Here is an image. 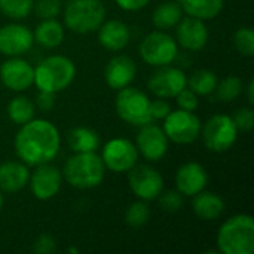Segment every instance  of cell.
<instances>
[{"label": "cell", "instance_id": "1", "mask_svg": "<svg viewBox=\"0 0 254 254\" xmlns=\"http://www.w3.org/2000/svg\"><path fill=\"white\" fill-rule=\"evenodd\" d=\"M18 158L30 167L51 162L60 152L61 137L57 127L46 119H31L21 125L15 137Z\"/></svg>", "mask_w": 254, "mask_h": 254}, {"label": "cell", "instance_id": "2", "mask_svg": "<svg viewBox=\"0 0 254 254\" xmlns=\"http://www.w3.org/2000/svg\"><path fill=\"white\" fill-rule=\"evenodd\" d=\"M61 173L70 186L76 189H92L103 183L106 167L101 156L95 152H85L70 156Z\"/></svg>", "mask_w": 254, "mask_h": 254}, {"label": "cell", "instance_id": "3", "mask_svg": "<svg viewBox=\"0 0 254 254\" xmlns=\"http://www.w3.org/2000/svg\"><path fill=\"white\" fill-rule=\"evenodd\" d=\"M217 246L223 254H252L254 252V220L250 214L228 219L219 234Z\"/></svg>", "mask_w": 254, "mask_h": 254}, {"label": "cell", "instance_id": "4", "mask_svg": "<svg viewBox=\"0 0 254 254\" xmlns=\"http://www.w3.org/2000/svg\"><path fill=\"white\" fill-rule=\"evenodd\" d=\"M76 76L73 61L64 55H52L34 68V83L39 91L57 94L68 88Z\"/></svg>", "mask_w": 254, "mask_h": 254}, {"label": "cell", "instance_id": "5", "mask_svg": "<svg viewBox=\"0 0 254 254\" xmlns=\"http://www.w3.org/2000/svg\"><path fill=\"white\" fill-rule=\"evenodd\" d=\"M104 18L106 7L101 0H70L64 12L67 28L79 34L98 30Z\"/></svg>", "mask_w": 254, "mask_h": 254}, {"label": "cell", "instance_id": "6", "mask_svg": "<svg viewBox=\"0 0 254 254\" xmlns=\"http://www.w3.org/2000/svg\"><path fill=\"white\" fill-rule=\"evenodd\" d=\"M152 100L140 89L125 86L119 89L116 95V113L119 118L134 127H143L146 124L153 122L150 113Z\"/></svg>", "mask_w": 254, "mask_h": 254}, {"label": "cell", "instance_id": "7", "mask_svg": "<svg viewBox=\"0 0 254 254\" xmlns=\"http://www.w3.org/2000/svg\"><path fill=\"white\" fill-rule=\"evenodd\" d=\"M202 141L205 147L214 153H223L229 150L238 137V128L228 115H214L210 118L205 125L201 127Z\"/></svg>", "mask_w": 254, "mask_h": 254}, {"label": "cell", "instance_id": "8", "mask_svg": "<svg viewBox=\"0 0 254 254\" xmlns=\"http://www.w3.org/2000/svg\"><path fill=\"white\" fill-rule=\"evenodd\" d=\"M179 54L177 42L167 33L158 30L149 33L140 43V57L153 67L171 64Z\"/></svg>", "mask_w": 254, "mask_h": 254}, {"label": "cell", "instance_id": "9", "mask_svg": "<svg viewBox=\"0 0 254 254\" xmlns=\"http://www.w3.org/2000/svg\"><path fill=\"white\" fill-rule=\"evenodd\" d=\"M201 121L193 112L183 109L171 110L170 115L164 119V132L173 143L177 144H190L201 134Z\"/></svg>", "mask_w": 254, "mask_h": 254}, {"label": "cell", "instance_id": "10", "mask_svg": "<svg viewBox=\"0 0 254 254\" xmlns=\"http://www.w3.org/2000/svg\"><path fill=\"white\" fill-rule=\"evenodd\" d=\"M101 159L106 168L113 173H128L138 161L137 146L127 138H112L101 152Z\"/></svg>", "mask_w": 254, "mask_h": 254}, {"label": "cell", "instance_id": "11", "mask_svg": "<svg viewBox=\"0 0 254 254\" xmlns=\"http://www.w3.org/2000/svg\"><path fill=\"white\" fill-rule=\"evenodd\" d=\"M128 173L129 188L141 201H153L164 190V179L153 167L135 164Z\"/></svg>", "mask_w": 254, "mask_h": 254}, {"label": "cell", "instance_id": "12", "mask_svg": "<svg viewBox=\"0 0 254 254\" xmlns=\"http://www.w3.org/2000/svg\"><path fill=\"white\" fill-rule=\"evenodd\" d=\"M186 74L177 67L162 65L150 76L147 86L158 98H176V95L186 88Z\"/></svg>", "mask_w": 254, "mask_h": 254}, {"label": "cell", "instance_id": "13", "mask_svg": "<svg viewBox=\"0 0 254 254\" xmlns=\"http://www.w3.org/2000/svg\"><path fill=\"white\" fill-rule=\"evenodd\" d=\"M28 182L34 198L39 201H48L60 192L63 185V173L55 165H51V162L42 164L36 167Z\"/></svg>", "mask_w": 254, "mask_h": 254}, {"label": "cell", "instance_id": "14", "mask_svg": "<svg viewBox=\"0 0 254 254\" xmlns=\"http://www.w3.org/2000/svg\"><path fill=\"white\" fill-rule=\"evenodd\" d=\"M0 79L10 91L22 92L34 83V68L25 60L10 57L0 65Z\"/></svg>", "mask_w": 254, "mask_h": 254}, {"label": "cell", "instance_id": "15", "mask_svg": "<svg viewBox=\"0 0 254 254\" xmlns=\"http://www.w3.org/2000/svg\"><path fill=\"white\" fill-rule=\"evenodd\" d=\"M140 132L137 135V150L152 162L161 161L168 152V137L164 129L155 125L153 122L140 127Z\"/></svg>", "mask_w": 254, "mask_h": 254}, {"label": "cell", "instance_id": "16", "mask_svg": "<svg viewBox=\"0 0 254 254\" xmlns=\"http://www.w3.org/2000/svg\"><path fill=\"white\" fill-rule=\"evenodd\" d=\"M33 33L22 24H7L0 27V54L19 57L33 46Z\"/></svg>", "mask_w": 254, "mask_h": 254}, {"label": "cell", "instance_id": "17", "mask_svg": "<svg viewBox=\"0 0 254 254\" xmlns=\"http://www.w3.org/2000/svg\"><path fill=\"white\" fill-rule=\"evenodd\" d=\"M176 36L177 45L192 52L204 49L208 42V30L204 21L189 15L186 18L182 16V19L176 25Z\"/></svg>", "mask_w": 254, "mask_h": 254}, {"label": "cell", "instance_id": "18", "mask_svg": "<svg viewBox=\"0 0 254 254\" xmlns=\"http://www.w3.org/2000/svg\"><path fill=\"white\" fill-rule=\"evenodd\" d=\"M208 183V174L205 168L198 162H186L183 164L176 174L177 190L183 196H195L202 192Z\"/></svg>", "mask_w": 254, "mask_h": 254}, {"label": "cell", "instance_id": "19", "mask_svg": "<svg viewBox=\"0 0 254 254\" xmlns=\"http://www.w3.org/2000/svg\"><path fill=\"white\" fill-rule=\"evenodd\" d=\"M137 74V64L127 55H116L113 57L104 70L106 83L112 89H122L129 86V83L135 79Z\"/></svg>", "mask_w": 254, "mask_h": 254}, {"label": "cell", "instance_id": "20", "mask_svg": "<svg viewBox=\"0 0 254 254\" xmlns=\"http://www.w3.org/2000/svg\"><path fill=\"white\" fill-rule=\"evenodd\" d=\"M131 39V31L128 25L122 21L112 19L103 22L98 27V40L103 48L112 52L122 51Z\"/></svg>", "mask_w": 254, "mask_h": 254}, {"label": "cell", "instance_id": "21", "mask_svg": "<svg viewBox=\"0 0 254 254\" xmlns=\"http://www.w3.org/2000/svg\"><path fill=\"white\" fill-rule=\"evenodd\" d=\"M30 173L24 162L9 161L0 165V190L13 193L28 185Z\"/></svg>", "mask_w": 254, "mask_h": 254}, {"label": "cell", "instance_id": "22", "mask_svg": "<svg viewBox=\"0 0 254 254\" xmlns=\"http://www.w3.org/2000/svg\"><path fill=\"white\" fill-rule=\"evenodd\" d=\"M193 213L205 222H213L222 216L225 211V201L214 192H199L193 196L192 201Z\"/></svg>", "mask_w": 254, "mask_h": 254}, {"label": "cell", "instance_id": "23", "mask_svg": "<svg viewBox=\"0 0 254 254\" xmlns=\"http://www.w3.org/2000/svg\"><path fill=\"white\" fill-rule=\"evenodd\" d=\"M33 39L43 48L52 49L63 43L64 28L55 18L42 19V22L36 27V30L33 33Z\"/></svg>", "mask_w": 254, "mask_h": 254}, {"label": "cell", "instance_id": "24", "mask_svg": "<svg viewBox=\"0 0 254 254\" xmlns=\"http://www.w3.org/2000/svg\"><path fill=\"white\" fill-rule=\"evenodd\" d=\"M179 4L189 16L210 21L222 12L225 0H180Z\"/></svg>", "mask_w": 254, "mask_h": 254}, {"label": "cell", "instance_id": "25", "mask_svg": "<svg viewBox=\"0 0 254 254\" xmlns=\"http://www.w3.org/2000/svg\"><path fill=\"white\" fill-rule=\"evenodd\" d=\"M183 16V9L179 3L170 0L161 3L152 15L153 25L159 30H168L179 24V21Z\"/></svg>", "mask_w": 254, "mask_h": 254}, {"label": "cell", "instance_id": "26", "mask_svg": "<svg viewBox=\"0 0 254 254\" xmlns=\"http://www.w3.org/2000/svg\"><path fill=\"white\" fill-rule=\"evenodd\" d=\"M68 146L74 153L95 152L100 146V137L86 127H77L68 132Z\"/></svg>", "mask_w": 254, "mask_h": 254}, {"label": "cell", "instance_id": "27", "mask_svg": "<svg viewBox=\"0 0 254 254\" xmlns=\"http://www.w3.org/2000/svg\"><path fill=\"white\" fill-rule=\"evenodd\" d=\"M219 82V77L214 71L201 68L193 71L186 79V86L192 89L196 95H211L216 89V85Z\"/></svg>", "mask_w": 254, "mask_h": 254}, {"label": "cell", "instance_id": "28", "mask_svg": "<svg viewBox=\"0 0 254 254\" xmlns=\"http://www.w3.org/2000/svg\"><path fill=\"white\" fill-rule=\"evenodd\" d=\"M34 113H36L34 103L24 95H18L12 98L7 106V116L16 125H24L28 121L34 119Z\"/></svg>", "mask_w": 254, "mask_h": 254}, {"label": "cell", "instance_id": "29", "mask_svg": "<svg viewBox=\"0 0 254 254\" xmlns=\"http://www.w3.org/2000/svg\"><path fill=\"white\" fill-rule=\"evenodd\" d=\"M244 91V83L238 76H226L220 82H217L214 89V98L220 103H231L235 101Z\"/></svg>", "mask_w": 254, "mask_h": 254}, {"label": "cell", "instance_id": "30", "mask_svg": "<svg viewBox=\"0 0 254 254\" xmlns=\"http://www.w3.org/2000/svg\"><path fill=\"white\" fill-rule=\"evenodd\" d=\"M34 0H0V10L10 19H22L33 9Z\"/></svg>", "mask_w": 254, "mask_h": 254}, {"label": "cell", "instance_id": "31", "mask_svg": "<svg viewBox=\"0 0 254 254\" xmlns=\"http://www.w3.org/2000/svg\"><path fill=\"white\" fill-rule=\"evenodd\" d=\"M150 210L144 201H135L129 204V207L125 211V222L131 228H141L149 222Z\"/></svg>", "mask_w": 254, "mask_h": 254}, {"label": "cell", "instance_id": "32", "mask_svg": "<svg viewBox=\"0 0 254 254\" xmlns=\"http://www.w3.org/2000/svg\"><path fill=\"white\" fill-rule=\"evenodd\" d=\"M234 45L244 57L254 55V31L250 27H241L234 34Z\"/></svg>", "mask_w": 254, "mask_h": 254}, {"label": "cell", "instance_id": "33", "mask_svg": "<svg viewBox=\"0 0 254 254\" xmlns=\"http://www.w3.org/2000/svg\"><path fill=\"white\" fill-rule=\"evenodd\" d=\"M33 9L40 19H52L60 15L61 3L60 0H37L34 1Z\"/></svg>", "mask_w": 254, "mask_h": 254}, {"label": "cell", "instance_id": "34", "mask_svg": "<svg viewBox=\"0 0 254 254\" xmlns=\"http://www.w3.org/2000/svg\"><path fill=\"white\" fill-rule=\"evenodd\" d=\"M159 207L167 213H176L183 207V195L179 190H167L159 193Z\"/></svg>", "mask_w": 254, "mask_h": 254}, {"label": "cell", "instance_id": "35", "mask_svg": "<svg viewBox=\"0 0 254 254\" xmlns=\"http://www.w3.org/2000/svg\"><path fill=\"white\" fill-rule=\"evenodd\" d=\"M232 121L238 131H252L254 127V110L252 107H240L235 110Z\"/></svg>", "mask_w": 254, "mask_h": 254}, {"label": "cell", "instance_id": "36", "mask_svg": "<svg viewBox=\"0 0 254 254\" xmlns=\"http://www.w3.org/2000/svg\"><path fill=\"white\" fill-rule=\"evenodd\" d=\"M176 100H177L179 107L183 109V110L193 112V110H196V107H198V95H196L192 89H189L188 86L183 88V89L176 95Z\"/></svg>", "mask_w": 254, "mask_h": 254}, {"label": "cell", "instance_id": "37", "mask_svg": "<svg viewBox=\"0 0 254 254\" xmlns=\"http://www.w3.org/2000/svg\"><path fill=\"white\" fill-rule=\"evenodd\" d=\"M33 250L34 253L37 254H51L57 250V243H55V238L48 235V234H43V235H39L33 244Z\"/></svg>", "mask_w": 254, "mask_h": 254}, {"label": "cell", "instance_id": "38", "mask_svg": "<svg viewBox=\"0 0 254 254\" xmlns=\"http://www.w3.org/2000/svg\"><path fill=\"white\" fill-rule=\"evenodd\" d=\"M171 110H173L171 104L165 98H159V100H155V101L150 103V113H152L153 121L165 119L170 115Z\"/></svg>", "mask_w": 254, "mask_h": 254}, {"label": "cell", "instance_id": "39", "mask_svg": "<svg viewBox=\"0 0 254 254\" xmlns=\"http://www.w3.org/2000/svg\"><path fill=\"white\" fill-rule=\"evenodd\" d=\"M37 109L43 110V112H48L51 110L54 106H55V94L52 92H46V91H40L36 97V104H34Z\"/></svg>", "mask_w": 254, "mask_h": 254}, {"label": "cell", "instance_id": "40", "mask_svg": "<svg viewBox=\"0 0 254 254\" xmlns=\"http://www.w3.org/2000/svg\"><path fill=\"white\" fill-rule=\"evenodd\" d=\"M118 3V6L124 10L128 12H134V10H140L143 9L150 0H115Z\"/></svg>", "mask_w": 254, "mask_h": 254}, {"label": "cell", "instance_id": "41", "mask_svg": "<svg viewBox=\"0 0 254 254\" xmlns=\"http://www.w3.org/2000/svg\"><path fill=\"white\" fill-rule=\"evenodd\" d=\"M247 100H249V104L253 106L254 104V82L250 80V83L247 85Z\"/></svg>", "mask_w": 254, "mask_h": 254}, {"label": "cell", "instance_id": "42", "mask_svg": "<svg viewBox=\"0 0 254 254\" xmlns=\"http://www.w3.org/2000/svg\"><path fill=\"white\" fill-rule=\"evenodd\" d=\"M3 208V195H1V190H0V211Z\"/></svg>", "mask_w": 254, "mask_h": 254}]
</instances>
